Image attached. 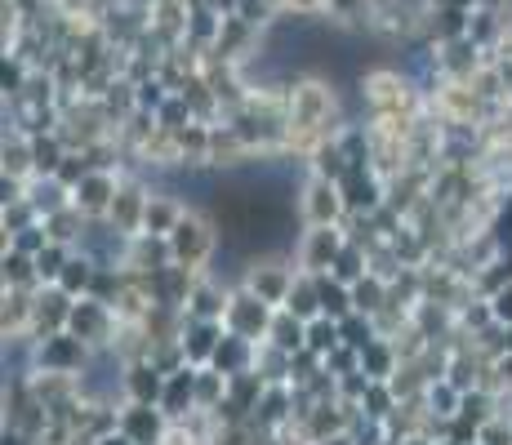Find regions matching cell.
Returning a JSON list of instances; mask_svg holds the SVG:
<instances>
[{
	"label": "cell",
	"mask_w": 512,
	"mask_h": 445,
	"mask_svg": "<svg viewBox=\"0 0 512 445\" xmlns=\"http://www.w3.org/2000/svg\"><path fill=\"white\" fill-rule=\"evenodd\" d=\"M490 316H495V321H512V285H504V290L495 294V299H490Z\"/></svg>",
	"instance_id": "cell-26"
},
{
	"label": "cell",
	"mask_w": 512,
	"mask_h": 445,
	"mask_svg": "<svg viewBox=\"0 0 512 445\" xmlns=\"http://www.w3.org/2000/svg\"><path fill=\"white\" fill-rule=\"evenodd\" d=\"M116 196H121L116 192V178L107 170H90L72 187V210L81 214V219H98V214H112Z\"/></svg>",
	"instance_id": "cell-5"
},
{
	"label": "cell",
	"mask_w": 512,
	"mask_h": 445,
	"mask_svg": "<svg viewBox=\"0 0 512 445\" xmlns=\"http://www.w3.org/2000/svg\"><path fill=\"white\" fill-rule=\"evenodd\" d=\"M330 276H334V281H343V285H357L361 276H366V254H361L357 241L343 245V254H339V263H334Z\"/></svg>",
	"instance_id": "cell-22"
},
{
	"label": "cell",
	"mask_w": 512,
	"mask_h": 445,
	"mask_svg": "<svg viewBox=\"0 0 512 445\" xmlns=\"http://www.w3.org/2000/svg\"><path fill=\"white\" fill-rule=\"evenodd\" d=\"M339 192H348L343 201H348V210H374L379 205V183L374 178H366L361 170H348L339 183Z\"/></svg>",
	"instance_id": "cell-17"
},
{
	"label": "cell",
	"mask_w": 512,
	"mask_h": 445,
	"mask_svg": "<svg viewBox=\"0 0 512 445\" xmlns=\"http://www.w3.org/2000/svg\"><path fill=\"white\" fill-rule=\"evenodd\" d=\"M134 103H139L143 112H147V107H152V112H161V107L170 103V98H165V85H161V81H143V85H139V94H134Z\"/></svg>",
	"instance_id": "cell-25"
},
{
	"label": "cell",
	"mask_w": 512,
	"mask_h": 445,
	"mask_svg": "<svg viewBox=\"0 0 512 445\" xmlns=\"http://www.w3.org/2000/svg\"><path fill=\"white\" fill-rule=\"evenodd\" d=\"M67 330L76 334V339L85 343H98L103 348L107 334H112V303H98V299H81L72 308V321H67Z\"/></svg>",
	"instance_id": "cell-10"
},
{
	"label": "cell",
	"mask_w": 512,
	"mask_h": 445,
	"mask_svg": "<svg viewBox=\"0 0 512 445\" xmlns=\"http://www.w3.org/2000/svg\"><path fill=\"white\" fill-rule=\"evenodd\" d=\"M299 210H303V219H308L312 227H334V219L348 210V201H343L339 183H330V178H312V183L303 187Z\"/></svg>",
	"instance_id": "cell-6"
},
{
	"label": "cell",
	"mask_w": 512,
	"mask_h": 445,
	"mask_svg": "<svg viewBox=\"0 0 512 445\" xmlns=\"http://www.w3.org/2000/svg\"><path fill=\"white\" fill-rule=\"evenodd\" d=\"M343 245L348 241H343L334 227H312V232H303V241H299V267L312 276H326V272H334V263H339Z\"/></svg>",
	"instance_id": "cell-4"
},
{
	"label": "cell",
	"mask_w": 512,
	"mask_h": 445,
	"mask_svg": "<svg viewBox=\"0 0 512 445\" xmlns=\"http://www.w3.org/2000/svg\"><path fill=\"white\" fill-rule=\"evenodd\" d=\"M5 89L9 94H23V63H18V58H5Z\"/></svg>",
	"instance_id": "cell-27"
},
{
	"label": "cell",
	"mask_w": 512,
	"mask_h": 445,
	"mask_svg": "<svg viewBox=\"0 0 512 445\" xmlns=\"http://www.w3.org/2000/svg\"><path fill=\"white\" fill-rule=\"evenodd\" d=\"M290 285H294V267H281V263H250V272H245V290L259 294L272 308H285Z\"/></svg>",
	"instance_id": "cell-8"
},
{
	"label": "cell",
	"mask_w": 512,
	"mask_h": 445,
	"mask_svg": "<svg viewBox=\"0 0 512 445\" xmlns=\"http://www.w3.org/2000/svg\"><path fill=\"white\" fill-rule=\"evenodd\" d=\"M94 272H98V263H94V259H85V254L76 259V254H72V263H67V267H63V276H58V290L72 294V299H76V294H90Z\"/></svg>",
	"instance_id": "cell-19"
},
{
	"label": "cell",
	"mask_w": 512,
	"mask_h": 445,
	"mask_svg": "<svg viewBox=\"0 0 512 445\" xmlns=\"http://www.w3.org/2000/svg\"><path fill=\"white\" fill-rule=\"evenodd\" d=\"M170 254H174V267H187V272H192L196 263H205L214 254L210 223L196 219V214H183V223L170 232Z\"/></svg>",
	"instance_id": "cell-2"
},
{
	"label": "cell",
	"mask_w": 512,
	"mask_h": 445,
	"mask_svg": "<svg viewBox=\"0 0 512 445\" xmlns=\"http://www.w3.org/2000/svg\"><path fill=\"white\" fill-rule=\"evenodd\" d=\"M183 223V205L170 196H147V214H143V232L156 241H170V232Z\"/></svg>",
	"instance_id": "cell-12"
},
{
	"label": "cell",
	"mask_w": 512,
	"mask_h": 445,
	"mask_svg": "<svg viewBox=\"0 0 512 445\" xmlns=\"http://www.w3.org/2000/svg\"><path fill=\"white\" fill-rule=\"evenodd\" d=\"M272 316H277L272 303H263L259 294H250V290H236L228 299V312H223V330L241 334V339H250V343H259V339H268Z\"/></svg>",
	"instance_id": "cell-1"
},
{
	"label": "cell",
	"mask_w": 512,
	"mask_h": 445,
	"mask_svg": "<svg viewBox=\"0 0 512 445\" xmlns=\"http://www.w3.org/2000/svg\"><path fill=\"white\" fill-rule=\"evenodd\" d=\"M72 263V250H67V245H49V250H41L36 254V276H41V281H49V285H58V276H63V267Z\"/></svg>",
	"instance_id": "cell-23"
},
{
	"label": "cell",
	"mask_w": 512,
	"mask_h": 445,
	"mask_svg": "<svg viewBox=\"0 0 512 445\" xmlns=\"http://www.w3.org/2000/svg\"><path fill=\"white\" fill-rule=\"evenodd\" d=\"M228 312V294H219V285H196L187 294V316L192 321H223Z\"/></svg>",
	"instance_id": "cell-16"
},
{
	"label": "cell",
	"mask_w": 512,
	"mask_h": 445,
	"mask_svg": "<svg viewBox=\"0 0 512 445\" xmlns=\"http://www.w3.org/2000/svg\"><path fill=\"white\" fill-rule=\"evenodd\" d=\"M343 348V330L339 321H330V316H317V321H308V352H317L321 361H326L330 352Z\"/></svg>",
	"instance_id": "cell-18"
},
{
	"label": "cell",
	"mask_w": 512,
	"mask_h": 445,
	"mask_svg": "<svg viewBox=\"0 0 512 445\" xmlns=\"http://www.w3.org/2000/svg\"><path fill=\"white\" fill-rule=\"evenodd\" d=\"M285 312H294L299 321H317L321 316V285L312 272H299L290 285V299H285Z\"/></svg>",
	"instance_id": "cell-14"
},
{
	"label": "cell",
	"mask_w": 512,
	"mask_h": 445,
	"mask_svg": "<svg viewBox=\"0 0 512 445\" xmlns=\"http://www.w3.org/2000/svg\"><path fill=\"white\" fill-rule=\"evenodd\" d=\"M339 330H343V348H352V352H366L370 343H374V325H370V321H361V312L343 316Z\"/></svg>",
	"instance_id": "cell-24"
},
{
	"label": "cell",
	"mask_w": 512,
	"mask_h": 445,
	"mask_svg": "<svg viewBox=\"0 0 512 445\" xmlns=\"http://www.w3.org/2000/svg\"><path fill=\"white\" fill-rule=\"evenodd\" d=\"M361 374H366L370 383H383L392 374V348L383 339H374L366 352H361Z\"/></svg>",
	"instance_id": "cell-21"
},
{
	"label": "cell",
	"mask_w": 512,
	"mask_h": 445,
	"mask_svg": "<svg viewBox=\"0 0 512 445\" xmlns=\"http://www.w3.org/2000/svg\"><path fill=\"white\" fill-rule=\"evenodd\" d=\"M165 379L156 365H130L125 370V392H130V405H161L165 397Z\"/></svg>",
	"instance_id": "cell-11"
},
{
	"label": "cell",
	"mask_w": 512,
	"mask_h": 445,
	"mask_svg": "<svg viewBox=\"0 0 512 445\" xmlns=\"http://www.w3.org/2000/svg\"><path fill=\"white\" fill-rule=\"evenodd\" d=\"M165 419H170V414H165L161 405H130V410L116 419V432H121V437H130L134 445H161Z\"/></svg>",
	"instance_id": "cell-9"
},
{
	"label": "cell",
	"mask_w": 512,
	"mask_h": 445,
	"mask_svg": "<svg viewBox=\"0 0 512 445\" xmlns=\"http://www.w3.org/2000/svg\"><path fill=\"white\" fill-rule=\"evenodd\" d=\"M36 361L45 365V374H76L90 361V343L76 339L72 330L49 334V339H41V348H36Z\"/></svg>",
	"instance_id": "cell-3"
},
{
	"label": "cell",
	"mask_w": 512,
	"mask_h": 445,
	"mask_svg": "<svg viewBox=\"0 0 512 445\" xmlns=\"http://www.w3.org/2000/svg\"><path fill=\"white\" fill-rule=\"evenodd\" d=\"M268 339L277 343V352H281V356L303 352V348H308V321H299V316H294V312L277 308V316H272V330H268Z\"/></svg>",
	"instance_id": "cell-13"
},
{
	"label": "cell",
	"mask_w": 512,
	"mask_h": 445,
	"mask_svg": "<svg viewBox=\"0 0 512 445\" xmlns=\"http://www.w3.org/2000/svg\"><path fill=\"white\" fill-rule=\"evenodd\" d=\"M250 361H254V343L241 339V334H223L219 352H214V370L219 374H250Z\"/></svg>",
	"instance_id": "cell-15"
},
{
	"label": "cell",
	"mask_w": 512,
	"mask_h": 445,
	"mask_svg": "<svg viewBox=\"0 0 512 445\" xmlns=\"http://www.w3.org/2000/svg\"><path fill=\"white\" fill-rule=\"evenodd\" d=\"M223 321H192L187 316V330H183V339H179V348H183V361L192 365V370H205V365H214V352H219V343H223Z\"/></svg>",
	"instance_id": "cell-7"
},
{
	"label": "cell",
	"mask_w": 512,
	"mask_h": 445,
	"mask_svg": "<svg viewBox=\"0 0 512 445\" xmlns=\"http://www.w3.org/2000/svg\"><path fill=\"white\" fill-rule=\"evenodd\" d=\"M98 445H134V441H130V437H121V432H112V437H103Z\"/></svg>",
	"instance_id": "cell-28"
},
{
	"label": "cell",
	"mask_w": 512,
	"mask_h": 445,
	"mask_svg": "<svg viewBox=\"0 0 512 445\" xmlns=\"http://www.w3.org/2000/svg\"><path fill=\"white\" fill-rule=\"evenodd\" d=\"M383 299H388V285H383L379 276H361V281L352 285V312L374 316L383 308Z\"/></svg>",
	"instance_id": "cell-20"
}]
</instances>
